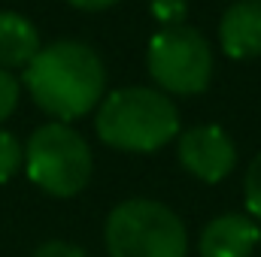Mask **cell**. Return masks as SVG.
Here are the masks:
<instances>
[{"label": "cell", "instance_id": "obj_1", "mask_svg": "<svg viewBox=\"0 0 261 257\" xmlns=\"http://www.w3.org/2000/svg\"><path fill=\"white\" fill-rule=\"evenodd\" d=\"M21 85L46 115L70 124L100 106L107 91V67L88 43L55 40L24 67Z\"/></svg>", "mask_w": 261, "mask_h": 257}, {"label": "cell", "instance_id": "obj_2", "mask_svg": "<svg viewBox=\"0 0 261 257\" xmlns=\"http://www.w3.org/2000/svg\"><path fill=\"white\" fill-rule=\"evenodd\" d=\"M94 130L100 142L116 151L149 154L179 136V109L158 88L128 85L100 100Z\"/></svg>", "mask_w": 261, "mask_h": 257}, {"label": "cell", "instance_id": "obj_3", "mask_svg": "<svg viewBox=\"0 0 261 257\" xmlns=\"http://www.w3.org/2000/svg\"><path fill=\"white\" fill-rule=\"evenodd\" d=\"M103 245L110 257H186L189 233L170 206L134 197L107 215Z\"/></svg>", "mask_w": 261, "mask_h": 257}, {"label": "cell", "instance_id": "obj_4", "mask_svg": "<svg viewBox=\"0 0 261 257\" xmlns=\"http://www.w3.org/2000/svg\"><path fill=\"white\" fill-rule=\"evenodd\" d=\"M24 173L40 191L52 197H76L85 191L94 173V157L82 133L49 121L31 133L24 145Z\"/></svg>", "mask_w": 261, "mask_h": 257}, {"label": "cell", "instance_id": "obj_5", "mask_svg": "<svg viewBox=\"0 0 261 257\" xmlns=\"http://www.w3.org/2000/svg\"><path fill=\"white\" fill-rule=\"evenodd\" d=\"M146 67L158 91L195 97L203 94L213 82V46L210 40L189 24L161 27L146 46Z\"/></svg>", "mask_w": 261, "mask_h": 257}, {"label": "cell", "instance_id": "obj_6", "mask_svg": "<svg viewBox=\"0 0 261 257\" xmlns=\"http://www.w3.org/2000/svg\"><path fill=\"white\" fill-rule=\"evenodd\" d=\"M176 154L182 170L203 185L225 182L237 167V145L228 136V130L219 124H195L189 130H179Z\"/></svg>", "mask_w": 261, "mask_h": 257}, {"label": "cell", "instance_id": "obj_7", "mask_svg": "<svg viewBox=\"0 0 261 257\" xmlns=\"http://www.w3.org/2000/svg\"><path fill=\"white\" fill-rule=\"evenodd\" d=\"M261 227L255 218L228 212L213 218L197 239V254L200 257H252L258 248Z\"/></svg>", "mask_w": 261, "mask_h": 257}, {"label": "cell", "instance_id": "obj_8", "mask_svg": "<svg viewBox=\"0 0 261 257\" xmlns=\"http://www.w3.org/2000/svg\"><path fill=\"white\" fill-rule=\"evenodd\" d=\"M219 46L234 61L261 58V0H237L222 12Z\"/></svg>", "mask_w": 261, "mask_h": 257}, {"label": "cell", "instance_id": "obj_9", "mask_svg": "<svg viewBox=\"0 0 261 257\" xmlns=\"http://www.w3.org/2000/svg\"><path fill=\"white\" fill-rule=\"evenodd\" d=\"M43 49L40 30L31 18L12 9H0V67L3 70H24Z\"/></svg>", "mask_w": 261, "mask_h": 257}, {"label": "cell", "instance_id": "obj_10", "mask_svg": "<svg viewBox=\"0 0 261 257\" xmlns=\"http://www.w3.org/2000/svg\"><path fill=\"white\" fill-rule=\"evenodd\" d=\"M21 167H24V145L15 139V133L0 127V185H6Z\"/></svg>", "mask_w": 261, "mask_h": 257}, {"label": "cell", "instance_id": "obj_11", "mask_svg": "<svg viewBox=\"0 0 261 257\" xmlns=\"http://www.w3.org/2000/svg\"><path fill=\"white\" fill-rule=\"evenodd\" d=\"M243 203L249 209V218L261 221V151L246 167V176H243Z\"/></svg>", "mask_w": 261, "mask_h": 257}, {"label": "cell", "instance_id": "obj_12", "mask_svg": "<svg viewBox=\"0 0 261 257\" xmlns=\"http://www.w3.org/2000/svg\"><path fill=\"white\" fill-rule=\"evenodd\" d=\"M149 12L161 27H179V24H186L189 0H152Z\"/></svg>", "mask_w": 261, "mask_h": 257}, {"label": "cell", "instance_id": "obj_13", "mask_svg": "<svg viewBox=\"0 0 261 257\" xmlns=\"http://www.w3.org/2000/svg\"><path fill=\"white\" fill-rule=\"evenodd\" d=\"M18 97H21V82L12 76V70H3L0 67V124L15 112Z\"/></svg>", "mask_w": 261, "mask_h": 257}, {"label": "cell", "instance_id": "obj_14", "mask_svg": "<svg viewBox=\"0 0 261 257\" xmlns=\"http://www.w3.org/2000/svg\"><path fill=\"white\" fill-rule=\"evenodd\" d=\"M34 257H85V251H82L76 242H67V239H49V242L37 245Z\"/></svg>", "mask_w": 261, "mask_h": 257}, {"label": "cell", "instance_id": "obj_15", "mask_svg": "<svg viewBox=\"0 0 261 257\" xmlns=\"http://www.w3.org/2000/svg\"><path fill=\"white\" fill-rule=\"evenodd\" d=\"M73 9H79V12H103V9H110V6H116L119 0H67Z\"/></svg>", "mask_w": 261, "mask_h": 257}, {"label": "cell", "instance_id": "obj_16", "mask_svg": "<svg viewBox=\"0 0 261 257\" xmlns=\"http://www.w3.org/2000/svg\"><path fill=\"white\" fill-rule=\"evenodd\" d=\"M258 245H261V239H258Z\"/></svg>", "mask_w": 261, "mask_h": 257}]
</instances>
